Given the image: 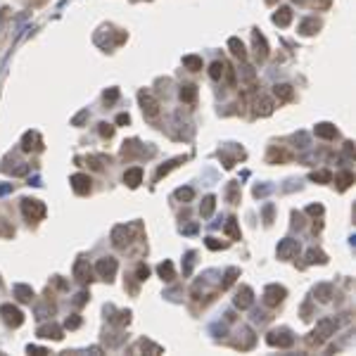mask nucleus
<instances>
[{
	"label": "nucleus",
	"mask_w": 356,
	"mask_h": 356,
	"mask_svg": "<svg viewBox=\"0 0 356 356\" xmlns=\"http://www.w3.org/2000/svg\"><path fill=\"white\" fill-rule=\"evenodd\" d=\"M138 102H140V110H143L145 119H157L159 117V102L155 100V95H152L150 91L138 93Z\"/></svg>",
	"instance_id": "f03ea898"
},
{
	"label": "nucleus",
	"mask_w": 356,
	"mask_h": 356,
	"mask_svg": "<svg viewBox=\"0 0 356 356\" xmlns=\"http://www.w3.org/2000/svg\"><path fill=\"white\" fill-rule=\"evenodd\" d=\"M176 197H178L181 202H190L192 197H195V192H192V188H178Z\"/></svg>",
	"instance_id": "e433bc0d"
},
{
	"label": "nucleus",
	"mask_w": 356,
	"mask_h": 356,
	"mask_svg": "<svg viewBox=\"0 0 356 356\" xmlns=\"http://www.w3.org/2000/svg\"><path fill=\"white\" fill-rule=\"evenodd\" d=\"M273 95L278 98V100H283V102H287V100H292V86H287V83H278V86H273Z\"/></svg>",
	"instance_id": "5701e85b"
},
{
	"label": "nucleus",
	"mask_w": 356,
	"mask_h": 356,
	"mask_svg": "<svg viewBox=\"0 0 356 356\" xmlns=\"http://www.w3.org/2000/svg\"><path fill=\"white\" fill-rule=\"evenodd\" d=\"M237 275H240V271H237V268H228V271H226V280H223V287L233 285V280H235Z\"/></svg>",
	"instance_id": "58836bf2"
},
{
	"label": "nucleus",
	"mask_w": 356,
	"mask_h": 356,
	"mask_svg": "<svg viewBox=\"0 0 356 356\" xmlns=\"http://www.w3.org/2000/svg\"><path fill=\"white\" fill-rule=\"evenodd\" d=\"M38 337H43V339H62V328H60V325H43V328H38Z\"/></svg>",
	"instance_id": "412c9836"
},
{
	"label": "nucleus",
	"mask_w": 356,
	"mask_h": 356,
	"mask_svg": "<svg viewBox=\"0 0 356 356\" xmlns=\"http://www.w3.org/2000/svg\"><path fill=\"white\" fill-rule=\"evenodd\" d=\"M100 136L102 138H112L114 136V126H110V124H100Z\"/></svg>",
	"instance_id": "a19ab883"
},
{
	"label": "nucleus",
	"mask_w": 356,
	"mask_h": 356,
	"mask_svg": "<svg viewBox=\"0 0 356 356\" xmlns=\"http://www.w3.org/2000/svg\"><path fill=\"white\" fill-rule=\"evenodd\" d=\"M264 214H266V221H271V216H273V207H266Z\"/></svg>",
	"instance_id": "3c124183"
},
{
	"label": "nucleus",
	"mask_w": 356,
	"mask_h": 356,
	"mask_svg": "<svg viewBox=\"0 0 356 356\" xmlns=\"http://www.w3.org/2000/svg\"><path fill=\"white\" fill-rule=\"evenodd\" d=\"M0 316H3V320H5L8 325H12V328H19V325L24 323V313H22L17 306H12V304H3V306H0Z\"/></svg>",
	"instance_id": "39448f33"
},
{
	"label": "nucleus",
	"mask_w": 356,
	"mask_h": 356,
	"mask_svg": "<svg viewBox=\"0 0 356 356\" xmlns=\"http://www.w3.org/2000/svg\"><path fill=\"white\" fill-rule=\"evenodd\" d=\"M344 152H347L349 157L354 155V143H351V140H349V143H344Z\"/></svg>",
	"instance_id": "09e8293b"
},
{
	"label": "nucleus",
	"mask_w": 356,
	"mask_h": 356,
	"mask_svg": "<svg viewBox=\"0 0 356 356\" xmlns=\"http://www.w3.org/2000/svg\"><path fill=\"white\" fill-rule=\"evenodd\" d=\"M313 294L318 297V301H330L332 294H335V290H332V285H318V287L313 290Z\"/></svg>",
	"instance_id": "c85d7f7f"
},
{
	"label": "nucleus",
	"mask_w": 356,
	"mask_h": 356,
	"mask_svg": "<svg viewBox=\"0 0 356 356\" xmlns=\"http://www.w3.org/2000/svg\"><path fill=\"white\" fill-rule=\"evenodd\" d=\"M311 181H316V183H330V181H332V174H330V171H316V174H311Z\"/></svg>",
	"instance_id": "c9c22d12"
},
{
	"label": "nucleus",
	"mask_w": 356,
	"mask_h": 356,
	"mask_svg": "<svg viewBox=\"0 0 356 356\" xmlns=\"http://www.w3.org/2000/svg\"><path fill=\"white\" fill-rule=\"evenodd\" d=\"M313 133L318 138H323V140H332V138H337V128L332 124H328V121H323V124H316Z\"/></svg>",
	"instance_id": "2eb2a0df"
},
{
	"label": "nucleus",
	"mask_w": 356,
	"mask_h": 356,
	"mask_svg": "<svg viewBox=\"0 0 356 356\" xmlns=\"http://www.w3.org/2000/svg\"><path fill=\"white\" fill-rule=\"evenodd\" d=\"M140 228V226H117V228L112 230V242H114V247H119V249H126L131 242H133V230Z\"/></svg>",
	"instance_id": "7ed1b4c3"
},
{
	"label": "nucleus",
	"mask_w": 356,
	"mask_h": 356,
	"mask_svg": "<svg viewBox=\"0 0 356 356\" xmlns=\"http://www.w3.org/2000/svg\"><path fill=\"white\" fill-rule=\"evenodd\" d=\"M351 183H354V174H351V171H342V174L337 176V188L339 190H347Z\"/></svg>",
	"instance_id": "c756f323"
},
{
	"label": "nucleus",
	"mask_w": 356,
	"mask_h": 356,
	"mask_svg": "<svg viewBox=\"0 0 356 356\" xmlns=\"http://www.w3.org/2000/svg\"><path fill=\"white\" fill-rule=\"evenodd\" d=\"M256 117H268V114H273V107H275V102H273V98H268V95H264V98H259L256 100Z\"/></svg>",
	"instance_id": "4468645a"
},
{
	"label": "nucleus",
	"mask_w": 356,
	"mask_h": 356,
	"mask_svg": "<svg viewBox=\"0 0 356 356\" xmlns=\"http://www.w3.org/2000/svg\"><path fill=\"white\" fill-rule=\"evenodd\" d=\"M124 183H126L128 188H138V185L143 183V169H140V166L128 169L126 174H124Z\"/></svg>",
	"instance_id": "dca6fc26"
},
{
	"label": "nucleus",
	"mask_w": 356,
	"mask_h": 356,
	"mask_svg": "<svg viewBox=\"0 0 356 356\" xmlns=\"http://www.w3.org/2000/svg\"><path fill=\"white\" fill-rule=\"evenodd\" d=\"M254 53H256V60L259 62H264L266 57H268V46H266V38L259 34V31H254Z\"/></svg>",
	"instance_id": "f3484780"
},
{
	"label": "nucleus",
	"mask_w": 356,
	"mask_h": 356,
	"mask_svg": "<svg viewBox=\"0 0 356 356\" xmlns=\"http://www.w3.org/2000/svg\"><path fill=\"white\" fill-rule=\"evenodd\" d=\"M207 247H209V249H221L223 245H221L216 237H207Z\"/></svg>",
	"instance_id": "a18cd8bd"
},
{
	"label": "nucleus",
	"mask_w": 356,
	"mask_h": 356,
	"mask_svg": "<svg viewBox=\"0 0 356 356\" xmlns=\"http://www.w3.org/2000/svg\"><path fill=\"white\" fill-rule=\"evenodd\" d=\"M136 275H138V280H147V278H150V268H147L145 264H138Z\"/></svg>",
	"instance_id": "ea45409f"
},
{
	"label": "nucleus",
	"mask_w": 356,
	"mask_h": 356,
	"mask_svg": "<svg viewBox=\"0 0 356 356\" xmlns=\"http://www.w3.org/2000/svg\"><path fill=\"white\" fill-rule=\"evenodd\" d=\"M112 323H117V325H126L128 320H131V313L128 311H119L117 316H110Z\"/></svg>",
	"instance_id": "f704fd0d"
},
{
	"label": "nucleus",
	"mask_w": 356,
	"mask_h": 356,
	"mask_svg": "<svg viewBox=\"0 0 356 356\" xmlns=\"http://www.w3.org/2000/svg\"><path fill=\"white\" fill-rule=\"evenodd\" d=\"M83 119H86V112H81L79 117L74 119V126H79V124H83Z\"/></svg>",
	"instance_id": "8fccbe9b"
},
{
	"label": "nucleus",
	"mask_w": 356,
	"mask_h": 356,
	"mask_svg": "<svg viewBox=\"0 0 356 356\" xmlns=\"http://www.w3.org/2000/svg\"><path fill=\"white\" fill-rule=\"evenodd\" d=\"M266 342L271 347H278V349H290L294 344V335L290 332L287 328H280V330H271L266 335Z\"/></svg>",
	"instance_id": "f257e3e1"
},
{
	"label": "nucleus",
	"mask_w": 356,
	"mask_h": 356,
	"mask_svg": "<svg viewBox=\"0 0 356 356\" xmlns=\"http://www.w3.org/2000/svg\"><path fill=\"white\" fill-rule=\"evenodd\" d=\"M297 252H299V242L292 240V237H285L283 242L278 245V259H292Z\"/></svg>",
	"instance_id": "1a4fd4ad"
},
{
	"label": "nucleus",
	"mask_w": 356,
	"mask_h": 356,
	"mask_svg": "<svg viewBox=\"0 0 356 356\" xmlns=\"http://www.w3.org/2000/svg\"><path fill=\"white\" fill-rule=\"evenodd\" d=\"M22 211L29 221H41L46 219V204L38 200H22Z\"/></svg>",
	"instance_id": "20e7f679"
},
{
	"label": "nucleus",
	"mask_w": 356,
	"mask_h": 356,
	"mask_svg": "<svg viewBox=\"0 0 356 356\" xmlns=\"http://www.w3.org/2000/svg\"><path fill=\"white\" fill-rule=\"evenodd\" d=\"M128 121H131V117H128V114H119V117H117V124H119V126H126Z\"/></svg>",
	"instance_id": "de8ad7c7"
},
{
	"label": "nucleus",
	"mask_w": 356,
	"mask_h": 356,
	"mask_svg": "<svg viewBox=\"0 0 356 356\" xmlns=\"http://www.w3.org/2000/svg\"><path fill=\"white\" fill-rule=\"evenodd\" d=\"M138 347L143 349V351H152V354H162V347L155 344V342H150V339H140V344Z\"/></svg>",
	"instance_id": "473e14b6"
},
{
	"label": "nucleus",
	"mask_w": 356,
	"mask_h": 356,
	"mask_svg": "<svg viewBox=\"0 0 356 356\" xmlns=\"http://www.w3.org/2000/svg\"><path fill=\"white\" fill-rule=\"evenodd\" d=\"M318 29H320V19L309 17V19H304V22L299 24V34L301 36H313Z\"/></svg>",
	"instance_id": "6ab92c4d"
},
{
	"label": "nucleus",
	"mask_w": 356,
	"mask_h": 356,
	"mask_svg": "<svg viewBox=\"0 0 356 356\" xmlns=\"http://www.w3.org/2000/svg\"><path fill=\"white\" fill-rule=\"evenodd\" d=\"M64 325H67V328H79V325H81V318H79V316H72V318H67V323H64Z\"/></svg>",
	"instance_id": "c03bdc74"
},
{
	"label": "nucleus",
	"mask_w": 356,
	"mask_h": 356,
	"mask_svg": "<svg viewBox=\"0 0 356 356\" xmlns=\"http://www.w3.org/2000/svg\"><path fill=\"white\" fill-rule=\"evenodd\" d=\"M15 294H17V299L24 301V304H29V301L34 299V290H31L29 285H15Z\"/></svg>",
	"instance_id": "bb28decb"
},
{
	"label": "nucleus",
	"mask_w": 356,
	"mask_h": 356,
	"mask_svg": "<svg viewBox=\"0 0 356 356\" xmlns=\"http://www.w3.org/2000/svg\"><path fill=\"white\" fill-rule=\"evenodd\" d=\"M88 297H91L88 292H79V294H76V304H79V306H81V304H86V301H88Z\"/></svg>",
	"instance_id": "49530a36"
},
{
	"label": "nucleus",
	"mask_w": 356,
	"mask_h": 356,
	"mask_svg": "<svg viewBox=\"0 0 356 356\" xmlns=\"http://www.w3.org/2000/svg\"><path fill=\"white\" fill-rule=\"evenodd\" d=\"M214 207H216V197H214V195H209V197H204V202H202V207H200L202 219H209L211 214H214Z\"/></svg>",
	"instance_id": "cd10ccee"
},
{
	"label": "nucleus",
	"mask_w": 356,
	"mask_h": 356,
	"mask_svg": "<svg viewBox=\"0 0 356 356\" xmlns=\"http://www.w3.org/2000/svg\"><path fill=\"white\" fill-rule=\"evenodd\" d=\"M306 264H328V254L313 247V249L306 252Z\"/></svg>",
	"instance_id": "b1692460"
},
{
	"label": "nucleus",
	"mask_w": 356,
	"mask_h": 356,
	"mask_svg": "<svg viewBox=\"0 0 356 356\" xmlns=\"http://www.w3.org/2000/svg\"><path fill=\"white\" fill-rule=\"evenodd\" d=\"M335 328H337V323L332 318H320L316 323V330H313V335H318L320 339H328L330 335H335Z\"/></svg>",
	"instance_id": "9b49d317"
},
{
	"label": "nucleus",
	"mask_w": 356,
	"mask_h": 356,
	"mask_svg": "<svg viewBox=\"0 0 356 356\" xmlns=\"http://www.w3.org/2000/svg\"><path fill=\"white\" fill-rule=\"evenodd\" d=\"M117 98H119V91H117V88H110V91L105 93V102H107V105H112V102L117 100Z\"/></svg>",
	"instance_id": "79ce46f5"
},
{
	"label": "nucleus",
	"mask_w": 356,
	"mask_h": 356,
	"mask_svg": "<svg viewBox=\"0 0 356 356\" xmlns=\"http://www.w3.org/2000/svg\"><path fill=\"white\" fill-rule=\"evenodd\" d=\"M223 74H226V64H223V62H214L209 67V76L214 79V81H219Z\"/></svg>",
	"instance_id": "7c9ffc66"
},
{
	"label": "nucleus",
	"mask_w": 356,
	"mask_h": 356,
	"mask_svg": "<svg viewBox=\"0 0 356 356\" xmlns=\"http://www.w3.org/2000/svg\"><path fill=\"white\" fill-rule=\"evenodd\" d=\"M290 22H292V10L290 8H278L273 15V24H278V27H290Z\"/></svg>",
	"instance_id": "a211bd4d"
},
{
	"label": "nucleus",
	"mask_w": 356,
	"mask_h": 356,
	"mask_svg": "<svg viewBox=\"0 0 356 356\" xmlns=\"http://www.w3.org/2000/svg\"><path fill=\"white\" fill-rule=\"evenodd\" d=\"M72 188L76 195H88L91 192V178L86 174H74L72 176Z\"/></svg>",
	"instance_id": "f8f14e48"
},
{
	"label": "nucleus",
	"mask_w": 356,
	"mask_h": 356,
	"mask_svg": "<svg viewBox=\"0 0 356 356\" xmlns=\"http://www.w3.org/2000/svg\"><path fill=\"white\" fill-rule=\"evenodd\" d=\"M306 214H311V216H320V214H323V207H320V204H311V207H306Z\"/></svg>",
	"instance_id": "37998d69"
},
{
	"label": "nucleus",
	"mask_w": 356,
	"mask_h": 356,
	"mask_svg": "<svg viewBox=\"0 0 356 356\" xmlns=\"http://www.w3.org/2000/svg\"><path fill=\"white\" fill-rule=\"evenodd\" d=\"M74 278H76L79 283H91L93 280V268L86 259H79V261L74 264Z\"/></svg>",
	"instance_id": "6e6552de"
},
{
	"label": "nucleus",
	"mask_w": 356,
	"mask_h": 356,
	"mask_svg": "<svg viewBox=\"0 0 356 356\" xmlns=\"http://www.w3.org/2000/svg\"><path fill=\"white\" fill-rule=\"evenodd\" d=\"M228 48H230V53H233L235 57H240V60H247L245 43H242L240 38H230V41H228Z\"/></svg>",
	"instance_id": "393cba45"
},
{
	"label": "nucleus",
	"mask_w": 356,
	"mask_h": 356,
	"mask_svg": "<svg viewBox=\"0 0 356 356\" xmlns=\"http://www.w3.org/2000/svg\"><path fill=\"white\" fill-rule=\"evenodd\" d=\"M287 297V290H285L283 285H268L264 290V301L266 306H278L280 301Z\"/></svg>",
	"instance_id": "0eeeda50"
},
{
	"label": "nucleus",
	"mask_w": 356,
	"mask_h": 356,
	"mask_svg": "<svg viewBox=\"0 0 356 356\" xmlns=\"http://www.w3.org/2000/svg\"><path fill=\"white\" fill-rule=\"evenodd\" d=\"M145 155V147L140 145L138 140H128V143H124V147H121V157L124 159H133V157H143Z\"/></svg>",
	"instance_id": "ddd939ff"
},
{
	"label": "nucleus",
	"mask_w": 356,
	"mask_h": 356,
	"mask_svg": "<svg viewBox=\"0 0 356 356\" xmlns=\"http://www.w3.org/2000/svg\"><path fill=\"white\" fill-rule=\"evenodd\" d=\"M178 162H183L181 157H178V159H174V162H169V164H166V166H162V169L157 171V178H162V176H166V174H169V171H171V169H176V166H178Z\"/></svg>",
	"instance_id": "4c0bfd02"
},
{
	"label": "nucleus",
	"mask_w": 356,
	"mask_h": 356,
	"mask_svg": "<svg viewBox=\"0 0 356 356\" xmlns=\"http://www.w3.org/2000/svg\"><path fill=\"white\" fill-rule=\"evenodd\" d=\"M157 273H159V278H162V280H166V283H171V280L176 278L174 264H171L169 259H166V261H162V264L157 266Z\"/></svg>",
	"instance_id": "aec40b11"
},
{
	"label": "nucleus",
	"mask_w": 356,
	"mask_h": 356,
	"mask_svg": "<svg viewBox=\"0 0 356 356\" xmlns=\"http://www.w3.org/2000/svg\"><path fill=\"white\" fill-rule=\"evenodd\" d=\"M292 3H297V5H304V3H309V0H292Z\"/></svg>",
	"instance_id": "603ef678"
},
{
	"label": "nucleus",
	"mask_w": 356,
	"mask_h": 356,
	"mask_svg": "<svg viewBox=\"0 0 356 356\" xmlns=\"http://www.w3.org/2000/svg\"><path fill=\"white\" fill-rule=\"evenodd\" d=\"M252 304H254V292H252V287L242 285L235 294V306L237 309H249Z\"/></svg>",
	"instance_id": "9d476101"
},
{
	"label": "nucleus",
	"mask_w": 356,
	"mask_h": 356,
	"mask_svg": "<svg viewBox=\"0 0 356 356\" xmlns=\"http://www.w3.org/2000/svg\"><path fill=\"white\" fill-rule=\"evenodd\" d=\"M181 102H188V105H192V102L197 100V86H192V83H185V86H181Z\"/></svg>",
	"instance_id": "4be33fe9"
},
{
	"label": "nucleus",
	"mask_w": 356,
	"mask_h": 356,
	"mask_svg": "<svg viewBox=\"0 0 356 356\" xmlns=\"http://www.w3.org/2000/svg\"><path fill=\"white\" fill-rule=\"evenodd\" d=\"M226 233H228L233 240H240V228H237V219H228L226 223Z\"/></svg>",
	"instance_id": "72a5a7b5"
},
{
	"label": "nucleus",
	"mask_w": 356,
	"mask_h": 356,
	"mask_svg": "<svg viewBox=\"0 0 356 356\" xmlns=\"http://www.w3.org/2000/svg\"><path fill=\"white\" fill-rule=\"evenodd\" d=\"M226 195H228V202H230V204H237V202H240V185H237V183H230V185H228V192H226Z\"/></svg>",
	"instance_id": "2f4dec72"
},
{
	"label": "nucleus",
	"mask_w": 356,
	"mask_h": 356,
	"mask_svg": "<svg viewBox=\"0 0 356 356\" xmlns=\"http://www.w3.org/2000/svg\"><path fill=\"white\" fill-rule=\"evenodd\" d=\"M117 268H119L117 259H112V256H105V259H100V261L95 264V271H98V273H100V278H105L107 283H110L112 278L117 275Z\"/></svg>",
	"instance_id": "423d86ee"
},
{
	"label": "nucleus",
	"mask_w": 356,
	"mask_h": 356,
	"mask_svg": "<svg viewBox=\"0 0 356 356\" xmlns=\"http://www.w3.org/2000/svg\"><path fill=\"white\" fill-rule=\"evenodd\" d=\"M183 67L190 69V72H200L202 67H204V62H202L200 55H185L183 57Z\"/></svg>",
	"instance_id": "a878e982"
}]
</instances>
